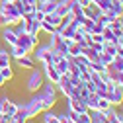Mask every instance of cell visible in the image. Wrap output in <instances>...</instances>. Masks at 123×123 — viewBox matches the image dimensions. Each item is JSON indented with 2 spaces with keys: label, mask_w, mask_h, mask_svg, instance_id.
Here are the masks:
<instances>
[{
  "label": "cell",
  "mask_w": 123,
  "mask_h": 123,
  "mask_svg": "<svg viewBox=\"0 0 123 123\" xmlns=\"http://www.w3.org/2000/svg\"><path fill=\"white\" fill-rule=\"evenodd\" d=\"M24 105H25V110H27L29 119H33V117H37V115H41L45 111V105H43V102H41V98H39L37 92H35V96H31V98L27 100V104H24Z\"/></svg>",
  "instance_id": "obj_4"
},
{
  "label": "cell",
  "mask_w": 123,
  "mask_h": 123,
  "mask_svg": "<svg viewBox=\"0 0 123 123\" xmlns=\"http://www.w3.org/2000/svg\"><path fill=\"white\" fill-rule=\"evenodd\" d=\"M107 16H111V18H121V16H123V4L117 2V0H113V2H111V10H110Z\"/></svg>",
  "instance_id": "obj_16"
},
{
  "label": "cell",
  "mask_w": 123,
  "mask_h": 123,
  "mask_svg": "<svg viewBox=\"0 0 123 123\" xmlns=\"http://www.w3.org/2000/svg\"><path fill=\"white\" fill-rule=\"evenodd\" d=\"M0 74L6 78V82H10V80L14 78V68H12V65H10V67H2V68H0Z\"/></svg>",
  "instance_id": "obj_25"
},
{
  "label": "cell",
  "mask_w": 123,
  "mask_h": 123,
  "mask_svg": "<svg viewBox=\"0 0 123 123\" xmlns=\"http://www.w3.org/2000/svg\"><path fill=\"white\" fill-rule=\"evenodd\" d=\"M37 94H39V98H41V102L45 105V110H53V107L57 105V102H59L57 86L51 84V82H47V80H45V84L41 86V90L37 92Z\"/></svg>",
  "instance_id": "obj_1"
},
{
  "label": "cell",
  "mask_w": 123,
  "mask_h": 123,
  "mask_svg": "<svg viewBox=\"0 0 123 123\" xmlns=\"http://www.w3.org/2000/svg\"><path fill=\"white\" fill-rule=\"evenodd\" d=\"M24 20V18H22ZM27 24V33L29 35H39L41 33V22H35V20H25Z\"/></svg>",
  "instance_id": "obj_12"
},
{
  "label": "cell",
  "mask_w": 123,
  "mask_h": 123,
  "mask_svg": "<svg viewBox=\"0 0 123 123\" xmlns=\"http://www.w3.org/2000/svg\"><path fill=\"white\" fill-rule=\"evenodd\" d=\"M84 86H86V88H88V90L92 92V94H94V92H96V84L92 82V80H88V82H84Z\"/></svg>",
  "instance_id": "obj_32"
},
{
  "label": "cell",
  "mask_w": 123,
  "mask_h": 123,
  "mask_svg": "<svg viewBox=\"0 0 123 123\" xmlns=\"http://www.w3.org/2000/svg\"><path fill=\"white\" fill-rule=\"evenodd\" d=\"M8 49H10L8 53H10L12 61H16V59H20V57H24V55H29V53L22 47V45H18V43H16V45H12V47H8Z\"/></svg>",
  "instance_id": "obj_11"
},
{
  "label": "cell",
  "mask_w": 123,
  "mask_h": 123,
  "mask_svg": "<svg viewBox=\"0 0 123 123\" xmlns=\"http://www.w3.org/2000/svg\"><path fill=\"white\" fill-rule=\"evenodd\" d=\"M84 104H86V110L88 111H96L98 110V94H96V92H94V94H90L84 100Z\"/></svg>",
  "instance_id": "obj_13"
},
{
  "label": "cell",
  "mask_w": 123,
  "mask_h": 123,
  "mask_svg": "<svg viewBox=\"0 0 123 123\" xmlns=\"http://www.w3.org/2000/svg\"><path fill=\"white\" fill-rule=\"evenodd\" d=\"M6 25H8V20H6V16H4V14L0 12V27H6Z\"/></svg>",
  "instance_id": "obj_34"
},
{
  "label": "cell",
  "mask_w": 123,
  "mask_h": 123,
  "mask_svg": "<svg viewBox=\"0 0 123 123\" xmlns=\"http://www.w3.org/2000/svg\"><path fill=\"white\" fill-rule=\"evenodd\" d=\"M53 31H55V27H53L49 22H45V20H43V22H41V33H47V35H51Z\"/></svg>",
  "instance_id": "obj_28"
},
{
  "label": "cell",
  "mask_w": 123,
  "mask_h": 123,
  "mask_svg": "<svg viewBox=\"0 0 123 123\" xmlns=\"http://www.w3.org/2000/svg\"><path fill=\"white\" fill-rule=\"evenodd\" d=\"M0 41H2L6 47H12V45L18 43V33L14 25H6V27H0Z\"/></svg>",
  "instance_id": "obj_7"
},
{
  "label": "cell",
  "mask_w": 123,
  "mask_h": 123,
  "mask_svg": "<svg viewBox=\"0 0 123 123\" xmlns=\"http://www.w3.org/2000/svg\"><path fill=\"white\" fill-rule=\"evenodd\" d=\"M117 45H119V49L123 51V37H121V39H117Z\"/></svg>",
  "instance_id": "obj_37"
},
{
  "label": "cell",
  "mask_w": 123,
  "mask_h": 123,
  "mask_svg": "<svg viewBox=\"0 0 123 123\" xmlns=\"http://www.w3.org/2000/svg\"><path fill=\"white\" fill-rule=\"evenodd\" d=\"M18 45H22V47L31 55L33 49L39 45V35H29V33H20L18 35Z\"/></svg>",
  "instance_id": "obj_6"
},
{
  "label": "cell",
  "mask_w": 123,
  "mask_h": 123,
  "mask_svg": "<svg viewBox=\"0 0 123 123\" xmlns=\"http://www.w3.org/2000/svg\"><path fill=\"white\" fill-rule=\"evenodd\" d=\"M82 51H84V45L82 43H68V57H78V55H82Z\"/></svg>",
  "instance_id": "obj_14"
},
{
  "label": "cell",
  "mask_w": 123,
  "mask_h": 123,
  "mask_svg": "<svg viewBox=\"0 0 123 123\" xmlns=\"http://www.w3.org/2000/svg\"><path fill=\"white\" fill-rule=\"evenodd\" d=\"M82 55L90 59V63H92V61H100V53H96V51L92 49V47H84V51H82Z\"/></svg>",
  "instance_id": "obj_22"
},
{
  "label": "cell",
  "mask_w": 123,
  "mask_h": 123,
  "mask_svg": "<svg viewBox=\"0 0 123 123\" xmlns=\"http://www.w3.org/2000/svg\"><path fill=\"white\" fill-rule=\"evenodd\" d=\"M53 49L49 47V43H45V45H37V47L33 49L31 57L35 63H41V65H53V57H51Z\"/></svg>",
  "instance_id": "obj_3"
},
{
  "label": "cell",
  "mask_w": 123,
  "mask_h": 123,
  "mask_svg": "<svg viewBox=\"0 0 123 123\" xmlns=\"http://www.w3.org/2000/svg\"><path fill=\"white\" fill-rule=\"evenodd\" d=\"M117 47H119V45H117V41H113V43H104V53H107V55H115L117 53Z\"/></svg>",
  "instance_id": "obj_23"
},
{
  "label": "cell",
  "mask_w": 123,
  "mask_h": 123,
  "mask_svg": "<svg viewBox=\"0 0 123 123\" xmlns=\"http://www.w3.org/2000/svg\"><path fill=\"white\" fill-rule=\"evenodd\" d=\"M72 61H74V63L78 65V67H84V68H86V67H90V59H88V57H84V55H78V57H74Z\"/></svg>",
  "instance_id": "obj_26"
},
{
  "label": "cell",
  "mask_w": 123,
  "mask_h": 123,
  "mask_svg": "<svg viewBox=\"0 0 123 123\" xmlns=\"http://www.w3.org/2000/svg\"><path fill=\"white\" fill-rule=\"evenodd\" d=\"M113 57L115 55H107V53H100V61L105 65V67H110L111 63H113Z\"/></svg>",
  "instance_id": "obj_29"
},
{
  "label": "cell",
  "mask_w": 123,
  "mask_h": 123,
  "mask_svg": "<svg viewBox=\"0 0 123 123\" xmlns=\"http://www.w3.org/2000/svg\"><path fill=\"white\" fill-rule=\"evenodd\" d=\"M12 65V57L6 49H0V68L2 67H10Z\"/></svg>",
  "instance_id": "obj_18"
},
{
  "label": "cell",
  "mask_w": 123,
  "mask_h": 123,
  "mask_svg": "<svg viewBox=\"0 0 123 123\" xmlns=\"http://www.w3.org/2000/svg\"><path fill=\"white\" fill-rule=\"evenodd\" d=\"M105 98H107V102H110L113 107H121V105H123V86H119V84L107 86Z\"/></svg>",
  "instance_id": "obj_5"
},
{
  "label": "cell",
  "mask_w": 123,
  "mask_h": 123,
  "mask_svg": "<svg viewBox=\"0 0 123 123\" xmlns=\"http://www.w3.org/2000/svg\"><path fill=\"white\" fill-rule=\"evenodd\" d=\"M31 16H33V20H35V22H43V20H45V12L37 6V8L33 10V14H31Z\"/></svg>",
  "instance_id": "obj_30"
},
{
  "label": "cell",
  "mask_w": 123,
  "mask_h": 123,
  "mask_svg": "<svg viewBox=\"0 0 123 123\" xmlns=\"http://www.w3.org/2000/svg\"><path fill=\"white\" fill-rule=\"evenodd\" d=\"M88 68H90V70H94V72H100V74L107 70V67H105V65L102 63V61H92V63H90V67H88Z\"/></svg>",
  "instance_id": "obj_19"
},
{
  "label": "cell",
  "mask_w": 123,
  "mask_h": 123,
  "mask_svg": "<svg viewBox=\"0 0 123 123\" xmlns=\"http://www.w3.org/2000/svg\"><path fill=\"white\" fill-rule=\"evenodd\" d=\"M43 76H45V80H47V82H51V84L57 86L63 74L55 68V65H43Z\"/></svg>",
  "instance_id": "obj_8"
},
{
  "label": "cell",
  "mask_w": 123,
  "mask_h": 123,
  "mask_svg": "<svg viewBox=\"0 0 123 123\" xmlns=\"http://www.w3.org/2000/svg\"><path fill=\"white\" fill-rule=\"evenodd\" d=\"M41 2H47V0H39V4H41Z\"/></svg>",
  "instance_id": "obj_40"
},
{
  "label": "cell",
  "mask_w": 123,
  "mask_h": 123,
  "mask_svg": "<svg viewBox=\"0 0 123 123\" xmlns=\"http://www.w3.org/2000/svg\"><path fill=\"white\" fill-rule=\"evenodd\" d=\"M96 22H98V24H102L104 27H107V25H111L113 18H111V16H107V14H102V12H100L98 16H96Z\"/></svg>",
  "instance_id": "obj_20"
},
{
  "label": "cell",
  "mask_w": 123,
  "mask_h": 123,
  "mask_svg": "<svg viewBox=\"0 0 123 123\" xmlns=\"http://www.w3.org/2000/svg\"><path fill=\"white\" fill-rule=\"evenodd\" d=\"M76 2H78L82 8H88V6H92V4H94V2H92V0H76Z\"/></svg>",
  "instance_id": "obj_33"
},
{
  "label": "cell",
  "mask_w": 123,
  "mask_h": 123,
  "mask_svg": "<svg viewBox=\"0 0 123 123\" xmlns=\"http://www.w3.org/2000/svg\"><path fill=\"white\" fill-rule=\"evenodd\" d=\"M121 107H123V105H121Z\"/></svg>",
  "instance_id": "obj_42"
},
{
  "label": "cell",
  "mask_w": 123,
  "mask_h": 123,
  "mask_svg": "<svg viewBox=\"0 0 123 123\" xmlns=\"http://www.w3.org/2000/svg\"><path fill=\"white\" fill-rule=\"evenodd\" d=\"M110 107H111V104L107 102V98H100V96H98V110L105 111V110H110Z\"/></svg>",
  "instance_id": "obj_27"
},
{
  "label": "cell",
  "mask_w": 123,
  "mask_h": 123,
  "mask_svg": "<svg viewBox=\"0 0 123 123\" xmlns=\"http://www.w3.org/2000/svg\"><path fill=\"white\" fill-rule=\"evenodd\" d=\"M12 121V115L8 113H0V123H10Z\"/></svg>",
  "instance_id": "obj_31"
},
{
  "label": "cell",
  "mask_w": 123,
  "mask_h": 123,
  "mask_svg": "<svg viewBox=\"0 0 123 123\" xmlns=\"http://www.w3.org/2000/svg\"><path fill=\"white\" fill-rule=\"evenodd\" d=\"M117 2H121V4H123V0H117Z\"/></svg>",
  "instance_id": "obj_41"
},
{
  "label": "cell",
  "mask_w": 123,
  "mask_h": 123,
  "mask_svg": "<svg viewBox=\"0 0 123 123\" xmlns=\"http://www.w3.org/2000/svg\"><path fill=\"white\" fill-rule=\"evenodd\" d=\"M102 37H104V43H105V41H107V43H113V41H117L110 25H107V27H104V31H102Z\"/></svg>",
  "instance_id": "obj_21"
},
{
  "label": "cell",
  "mask_w": 123,
  "mask_h": 123,
  "mask_svg": "<svg viewBox=\"0 0 123 123\" xmlns=\"http://www.w3.org/2000/svg\"><path fill=\"white\" fill-rule=\"evenodd\" d=\"M43 84H45L43 70H39V68H31V72H29V78H27V84H25V90L31 92V94H35V92L41 90Z\"/></svg>",
  "instance_id": "obj_2"
},
{
  "label": "cell",
  "mask_w": 123,
  "mask_h": 123,
  "mask_svg": "<svg viewBox=\"0 0 123 123\" xmlns=\"http://www.w3.org/2000/svg\"><path fill=\"white\" fill-rule=\"evenodd\" d=\"M16 65H18V68L31 70V68H35V61H33V57H31V55H24V57L16 59Z\"/></svg>",
  "instance_id": "obj_10"
},
{
  "label": "cell",
  "mask_w": 123,
  "mask_h": 123,
  "mask_svg": "<svg viewBox=\"0 0 123 123\" xmlns=\"http://www.w3.org/2000/svg\"><path fill=\"white\" fill-rule=\"evenodd\" d=\"M39 8L45 12V16H47V14H53L55 8H57V0H47V2H41Z\"/></svg>",
  "instance_id": "obj_17"
},
{
  "label": "cell",
  "mask_w": 123,
  "mask_h": 123,
  "mask_svg": "<svg viewBox=\"0 0 123 123\" xmlns=\"http://www.w3.org/2000/svg\"><path fill=\"white\" fill-rule=\"evenodd\" d=\"M10 102H12L10 96H6V94H4V96H0V113H6V111H8Z\"/></svg>",
  "instance_id": "obj_24"
},
{
  "label": "cell",
  "mask_w": 123,
  "mask_h": 123,
  "mask_svg": "<svg viewBox=\"0 0 123 123\" xmlns=\"http://www.w3.org/2000/svg\"><path fill=\"white\" fill-rule=\"evenodd\" d=\"M10 123H18V121H16V119H12V121H10Z\"/></svg>",
  "instance_id": "obj_38"
},
{
  "label": "cell",
  "mask_w": 123,
  "mask_h": 123,
  "mask_svg": "<svg viewBox=\"0 0 123 123\" xmlns=\"http://www.w3.org/2000/svg\"><path fill=\"white\" fill-rule=\"evenodd\" d=\"M45 22H49L57 29V27H61V24H63V16H59L57 12H53V14H47V16H45Z\"/></svg>",
  "instance_id": "obj_15"
},
{
  "label": "cell",
  "mask_w": 123,
  "mask_h": 123,
  "mask_svg": "<svg viewBox=\"0 0 123 123\" xmlns=\"http://www.w3.org/2000/svg\"><path fill=\"white\" fill-rule=\"evenodd\" d=\"M25 123H33V121H31V119H27V121H25Z\"/></svg>",
  "instance_id": "obj_39"
},
{
  "label": "cell",
  "mask_w": 123,
  "mask_h": 123,
  "mask_svg": "<svg viewBox=\"0 0 123 123\" xmlns=\"http://www.w3.org/2000/svg\"><path fill=\"white\" fill-rule=\"evenodd\" d=\"M6 84H8V82H6V78H4V76H2V74H0V88H4Z\"/></svg>",
  "instance_id": "obj_36"
},
{
  "label": "cell",
  "mask_w": 123,
  "mask_h": 123,
  "mask_svg": "<svg viewBox=\"0 0 123 123\" xmlns=\"http://www.w3.org/2000/svg\"><path fill=\"white\" fill-rule=\"evenodd\" d=\"M25 4H31V6H39V0H24Z\"/></svg>",
  "instance_id": "obj_35"
},
{
  "label": "cell",
  "mask_w": 123,
  "mask_h": 123,
  "mask_svg": "<svg viewBox=\"0 0 123 123\" xmlns=\"http://www.w3.org/2000/svg\"><path fill=\"white\" fill-rule=\"evenodd\" d=\"M67 110L76 111V113H82V111H86V104L80 98H67Z\"/></svg>",
  "instance_id": "obj_9"
}]
</instances>
